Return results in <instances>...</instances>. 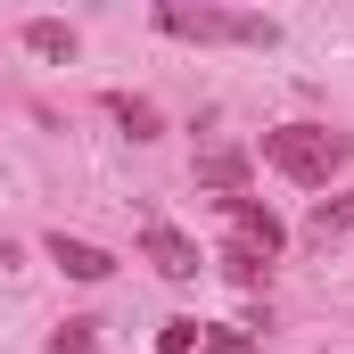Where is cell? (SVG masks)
Segmentation results:
<instances>
[{
  "label": "cell",
  "instance_id": "obj_11",
  "mask_svg": "<svg viewBox=\"0 0 354 354\" xmlns=\"http://www.w3.org/2000/svg\"><path fill=\"white\" fill-rule=\"evenodd\" d=\"M189 346H206V322H189V313H174V322L157 330V354H189Z\"/></svg>",
  "mask_w": 354,
  "mask_h": 354
},
{
  "label": "cell",
  "instance_id": "obj_1",
  "mask_svg": "<svg viewBox=\"0 0 354 354\" xmlns=\"http://www.w3.org/2000/svg\"><path fill=\"white\" fill-rule=\"evenodd\" d=\"M264 165L288 174L297 189H330L354 165V140L330 132V124H280V132H264Z\"/></svg>",
  "mask_w": 354,
  "mask_h": 354
},
{
  "label": "cell",
  "instance_id": "obj_6",
  "mask_svg": "<svg viewBox=\"0 0 354 354\" xmlns=\"http://www.w3.org/2000/svg\"><path fill=\"white\" fill-rule=\"evenodd\" d=\"M17 41H25L33 58H50V66H66V58H75V25H66V17H25V25H17Z\"/></svg>",
  "mask_w": 354,
  "mask_h": 354
},
{
  "label": "cell",
  "instance_id": "obj_4",
  "mask_svg": "<svg viewBox=\"0 0 354 354\" xmlns=\"http://www.w3.org/2000/svg\"><path fill=\"white\" fill-rule=\"evenodd\" d=\"M223 214H231V231H239V248H256L264 264L280 256V248H288V231H280V214H272V206H256V198H231Z\"/></svg>",
  "mask_w": 354,
  "mask_h": 354
},
{
  "label": "cell",
  "instance_id": "obj_3",
  "mask_svg": "<svg viewBox=\"0 0 354 354\" xmlns=\"http://www.w3.org/2000/svg\"><path fill=\"white\" fill-rule=\"evenodd\" d=\"M140 256L165 272V280H198V239H189V231H174L157 206H140Z\"/></svg>",
  "mask_w": 354,
  "mask_h": 354
},
{
  "label": "cell",
  "instance_id": "obj_13",
  "mask_svg": "<svg viewBox=\"0 0 354 354\" xmlns=\"http://www.w3.org/2000/svg\"><path fill=\"white\" fill-rule=\"evenodd\" d=\"M206 354H256L248 330H206Z\"/></svg>",
  "mask_w": 354,
  "mask_h": 354
},
{
  "label": "cell",
  "instance_id": "obj_7",
  "mask_svg": "<svg viewBox=\"0 0 354 354\" xmlns=\"http://www.w3.org/2000/svg\"><path fill=\"white\" fill-rule=\"evenodd\" d=\"M198 181L223 189V206H231V198H248V157H239V149H206V157H198Z\"/></svg>",
  "mask_w": 354,
  "mask_h": 354
},
{
  "label": "cell",
  "instance_id": "obj_2",
  "mask_svg": "<svg viewBox=\"0 0 354 354\" xmlns=\"http://www.w3.org/2000/svg\"><path fill=\"white\" fill-rule=\"evenodd\" d=\"M157 25L174 33V41H248V50H272L280 41V25L272 17H248V8H189V0H165L157 8Z\"/></svg>",
  "mask_w": 354,
  "mask_h": 354
},
{
  "label": "cell",
  "instance_id": "obj_10",
  "mask_svg": "<svg viewBox=\"0 0 354 354\" xmlns=\"http://www.w3.org/2000/svg\"><path fill=\"white\" fill-rule=\"evenodd\" d=\"M223 272H231L239 288H256V280H272V264H264V256H256V248H239V239L223 248Z\"/></svg>",
  "mask_w": 354,
  "mask_h": 354
},
{
  "label": "cell",
  "instance_id": "obj_9",
  "mask_svg": "<svg viewBox=\"0 0 354 354\" xmlns=\"http://www.w3.org/2000/svg\"><path fill=\"white\" fill-rule=\"evenodd\" d=\"M305 231H313V239H338V231H354V189H346V198H322Z\"/></svg>",
  "mask_w": 354,
  "mask_h": 354
},
{
  "label": "cell",
  "instance_id": "obj_12",
  "mask_svg": "<svg viewBox=\"0 0 354 354\" xmlns=\"http://www.w3.org/2000/svg\"><path fill=\"white\" fill-rule=\"evenodd\" d=\"M91 338H99V322H58L50 330V354H91Z\"/></svg>",
  "mask_w": 354,
  "mask_h": 354
},
{
  "label": "cell",
  "instance_id": "obj_5",
  "mask_svg": "<svg viewBox=\"0 0 354 354\" xmlns=\"http://www.w3.org/2000/svg\"><path fill=\"white\" fill-rule=\"evenodd\" d=\"M41 256L66 272V280H83V288L115 272V256H107V248H91V239H66V231H50V239H41Z\"/></svg>",
  "mask_w": 354,
  "mask_h": 354
},
{
  "label": "cell",
  "instance_id": "obj_8",
  "mask_svg": "<svg viewBox=\"0 0 354 354\" xmlns=\"http://www.w3.org/2000/svg\"><path fill=\"white\" fill-rule=\"evenodd\" d=\"M107 115H115L132 140H157V132H165V115H157L149 99H132V91H107Z\"/></svg>",
  "mask_w": 354,
  "mask_h": 354
}]
</instances>
